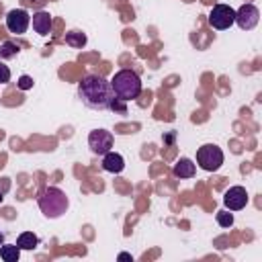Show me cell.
Masks as SVG:
<instances>
[{
    "label": "cell",
    "mask_w": 262,
    "mask_h": 262,
    "mask_svg": "<svg viewBox=\"0 0 262 262\" xmlns=\"http://www.w3.org/2000/svg\"><path fill=\"white\" fill-rule=\"evenodd\" d=\"M78 96L80 100L94 111H106L113 100V88L111 82L98 74H88L78 84Z\"/></svg>",
    "instance_id": "obj_1"
},
{
    "label": "cell",
    "mask_w": 262,
    "mask_h": 262,
    "mask_svg": "<svg viewBox=\"0 0 262 262\" xmlns=\"http://www.w3.org/2000/svg\"><path fill=\"white\" fill-rule=\"evenodd\" d=\"M111 88L117 98L129 102L141 94V78L133 70H119L111 80Z\"/></svg>",
    "instance_id": "obj_2"
},
{
    "label": "cell",
    "mask_w": 262,
    "mask_h": 262,
    "mask_svg": "<svg viewBox=\"0 0 262 262\" xmlns=\"http://www.w3.org/2000/svg\"><path fill=\"white\" fill-rule=\"evenodd\" d=\"M68 205H70V201H68L66 192L61 188H57V186H47L39 194V209L49 219L61 217L68 211Z\"/></svg>",
    "instance_id": "obj_3"
},
{
    "label": "cell",
    "mask_w": 262,
    "mask_h": 262,
    "mask_svg": "<svg viewBox=\"0 0 262 262\" xmlns=\"http://www.w3.org/2000/svg\"><path fill=\"white\" fill-rule=\"evenodd\" d=\"M196 164L205 172H217L223 164V151L215 143H205L196 149Z\"/></svg>",
    "instance_id": "obj_4"
},
{
    "label": "cell",
    "mask_w": 262,
    "mask_h": 262,
    "mask_svg": "<svg viewBox=\"0 0 262 262\" xmlns=\"http://www.w3.org/2000/svg\"><path fill=\"white\" fill-rule=\"evenodd\" d=\"M235 23V10L227 4H215L209 12V25L217 31H225Z\"/></svg>",
    "instance_id": "obj_5"
},
{
    "label": "cell",
    "mask_w": 262,
    "mask_h": 262,
    "mask_svg": "<svg viewBox=\"0 0 262 262\" xmlns=\"http://www.w3.org/2000/svg\"><path fill=\"white\" fill-rule=\"evenodd\" d=\"M88 147L92 149V154L104 156L113 147V133L106 131V129H94V131H90V135H88Z\"/></svg>",
    "instance_id": "obj_6"
},
{
    "label": "cell",
    "mask_w": 262,
    "mask_h": 262,
    "mask_svg": "<svg viewBox=\"0 0 262 262\" xmlns=\"http://www.w3.org/2000/svg\"><path fill=\"white\" fill-rule=\"evenodd\" d=\"M235 23L239 25V29L252 31L260 23V10H258V6L256 4H242L235 10Z\"/></svg>",
    "instance_id": "obj_7"
},
{
    "label": "cell",
    "mask_w": 262,
    "mask_h": 262,
    "mask_svg": "<svg viewBox=\"0 0 262 262\" xmlns=\"http://www.w3.org/2000/svg\"><path fill=\"white\" fill-rule=\"evenodd\" d=\"M29 25H31V16H29V12L25 8H12L6 14V29L10 33H14V35L27 33Z\"/></svg>",
    "instance_id": "obj_8"
},
{
    "label": "cell",
    "mask_w": 262,
    "mask_h": 262,
    "mask_svg": "<svg viewBox=\"0 0 262 262\" xmlns=\"http://www.w3.org/2000/svg\"><path fill=\"white\" fill-rule=\"evenodd\" d=\"M223 203L227 211H242L248 205V192L244 186H231L223 194Z\"/></svg>",
    "instance_id": "obj_9"
},
{
    "label": "cell",
    "mask_w": 262,
    "mask_h": 262,
    "mask_svg": "<svg viewBox=\"0 0 262 262\" xmlns=\"http://www.w3.org/2000/svg\"><path fill=\"white\" fill-rule=\"evenodd\" d=\"M51 27H53V18H51V14L47 10H39V12L33 14V29H35V33L45 37V35L51 33Z\"/></svg>",
    "instance_id": "obj_10"
},
{
    "label": "cell",
    "mask_w": 262,
    "mask_h": 262,
    "mask_svg": "<svg viewBox=\"0 0 262 262\" xmlns=\"http://www.w3.org/2000/svg\"><path fill=\"white\" fill-rule=\"evenodd\" d=\"M102 168L106 170V172H111V174H119V172H123V168H125V158L121 156V154H117V151H106L104 156H102Z\"/></svg>",
    "instance_id": "obj_11"
},
{
    "label": "cell",
    "mask_w": 262,
    "mask_h": 262,
    "mask_svg": "<svg viewBox=\"0 0 262 262\" xmlns=\"http://www.w3.org/2000/svg\"><path fill=\"white\" fill-rule=\"evenodd\" d=\"M194 172H196V166L188 158H180L174 164V176H178V178H192Z\"/></svg>",
    "instance_id": "obj_12"
},
{
    "label": "cell",
    "mask_w": 262,
    "mask_h": 262,
    "mask_svg": "<svg viewBox=\"0 0 262 262\" xmlns=\"http://www.w3.org/2000/svg\"><path fill=\"white\" fill-rule=\"evenodd\" d=\"M16 246L20 250H35L39 246V237L33 233V231H23L18 237H16Z\"/></svg>",
    "instance_id": "obj_13"
},
{
    "label": "cell",
    "mask_w": 262,
    "mask_h": 262,
    "mask_svg": "<svg viewBox=\"0 0 262 262\" xmlns=\"http://www.w3.org/2000/svg\"><path fill=\"white\" fill-rule=\"evenodd\" d=\"M0 258L4 262H16L20 258V248L16 244H2L0 246Z\"/></svg>",
    "instance_id": "obj_14"
},
{
    "label": "cell",
    "mask_w": 262,
    "mask_h": 262,
    "mask_svg": "<svg viewBox=\"0 0 262 262\" xmlns=\"http://www.w3.org/2000/svg\"><path fill=\"white\" fill-rule=\"evenodd\" d=\"M86 35L84 33H80V31H68L66 33V43L70 45V47H74V49H82L84 45H86Z\"/></svg>",
    "instance_id": "obj_15"
},
{
    "label": "cell",
    "mask_w": 262,
    "mask_h": 262,
    "mask_svg": "<svg viewBox=\"0 0 262 262\" xmlns=\"http://www.w3.org/2000/svg\"><path fill=\"white\" fill-rule=\"evenodd\" d=\"M18 51H20V47L14 43V41H2L0 43V57L2 59H10V57H16L18 55Z\"/></svg>",
    "instance_id": "obj_16"
},
{
    "label": "cell",
    "mask_w": 262,
    "mask_h": 262,
    "mask_svg": "<svg viewBox=\"0 0 262 262\" xmlns=\"http://www.w3.org/2000/svg\"><path fill=\"white\" fill-rule=\"evenodd\" d=\"M217 223L221 227H231L233 225V213H229V211H217Z\"/></svg>",
    "instance_id": "obj_17"
},
{
    "label": "cell",
    "mask_w": 262,
    "mask_h": 262,
    "mask_svg": "<svg viewBox=\"0 0 262 262\" xmlns=\"http://www.w3.org/2000/svg\"><path fill=\"white\" fill-rule=\"evenodd\" d=\"M108 108H111V111H117V113H125V111H127V108H125V100L115 98V96H113V100H111Z\"/></svg>",
    "instance_id": "obj_18"
},
{
    "label": "cell",
    "mask_w": 262,
    "mask_h": 262,
    "mask_svg": "<svg viewBox=\"0 0 262 262\" xmlns=\"http://www.w3.org/2000/svg\"><path fill=\"white\" fill-rule=\"evenodd\" d=\"M16 84H18L20 90H31V88H33V78H31V76H20Z\"/></svg>",
    "instance_id": "obj_19"
},
{
    "label": "cell",
    "mask_w": 262,
    "mask_h": 262,
    "mask_svg": "<svg viewBox=\"0 0 262 262\" xmlns=\"http://www.w3.org/2000/svg\"><path fill=\"white\" fill-rule=\"evenodd\" d=\"M6 82H10V68L0 61V84H6Z\"/></svg>",
    "instance_id": "obj_20"
},
{
    "label": "cell",
    "mask_w": 262,
    "mask_h": 262,
    "mask_svg": "<svg viewBox=\"0 0 262 262\" xmlns=\"http://www.w3.org/2000/svg\"><path fill=\"white\" fill-rule=\"evenodd\" d=\"M10 190V178H0V203L4 201V194Z\"/></svg>",
    "instance_id": "obj_21"
},
{
    "label": "cell",
    "mask_w": 262,
    "mask_h": 262,
    "mask_svg": "<svg viewBox=\"0 0 262 262\" xmlns=\"http://www.w3.org/2000/svg\"><path fill=\"white\" fill-rule=\"evenodd\" d=\"M27 2H29V4H35V6H39V8L45 4V0H27Z\"/></svg>",
    "instance_id": "obj_22"
},
{
    "label": "cell",
    "mask_w": 262,
    "mask_h": 262,
    "mask_svg": "<svg viewBox=\"0 0 262 262\" xmlns=\"http://www.w3.org/2000/svg\"><path fill=\"white\" fill-rule=\"evenodd\" d=\"M119 260H131V254L123 252V254H119Z\"/></svg>",
    "instance_id": "obj_23"
},
{
    "label": "cell",
    "mask_w": 262,
    "mask_h": 262,
    "mask_svg": "<svg viewBox=\"0 0 262 262\" xmlns=\"http://www.w3.org/2000/svg\"><path fill=\"white\" fill-rule=\"evenodd\" d=\"M164 141H166V143H170V141H174V133H170L168 137H164Z\"/></svg>",
    "instance_id": "obj_24"
},
{
    "label": "cell",
    "mask_w": 262,
    "mask_h": 262,
    "mask_svg": "<svg viewBox=\"0 0 262 262\" xmlns=\"http://www.w3.org/2000/svg\"><path fill=\"white\" fill-rule=\"evenodd\" d=\"M2 244H4V233L0 231V246H2Z\"/></svg>",
    "instance_id": "obj_25"
}]
</instances>
